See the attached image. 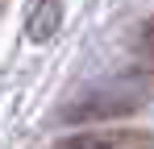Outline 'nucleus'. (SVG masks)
<instances>
[{"label": "nucleus", "mask_w": 154, "mask_h": 149, "mask_svg": "<svg viewBox=\"0 0 154 149\" xmlns=\"http://www.w3.org/2000/svg\"><path fill=\"white\" fill-rule=\"evenodd\" d=\"M54 149H154L150 133H75V137H63Z\"/></svg>", "instance_id": "1"}, {"label": "nucleus", "mask_w": 154, "mask_h": 149, "mask_svg": "<svg viewBox=\"0 0 154 149\" xmlns=\"http://www.w3.org/2000/svg\"><path fill=\"white\" fill-rule=\"evenodd\" d=\"M63 25V0H33L25 13V37L29 42H50Z\"/></svg>", "instance_id": "2"}, {"label": "nucleus", "mask_w": 154, "mask_h": 149, "mask_svg": "<svg viewBox=\"0 0 154 149\" xmlns=\"http://www.w3.org/2000/svg\"><path fill=\"white\" fill-rule=\"evenodd\" d=\"M146 42H150V46H154V21L146 25Z\"/></svg>", "instance_id": "3"}]
</instances>
